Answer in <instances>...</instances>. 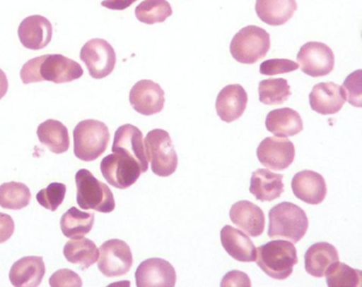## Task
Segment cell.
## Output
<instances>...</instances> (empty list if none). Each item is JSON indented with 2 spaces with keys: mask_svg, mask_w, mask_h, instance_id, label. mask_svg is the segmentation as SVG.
Here are the masks:
<instances>
[{
  "mask_svg": "<svg viewBox=\"0 0 362 287\" xmlns=\"http://www.w3.org/2000/svg\"><path fill=\"white\" fill-rule=\"evenodd\" d=\"M308 227L306 213L292 202H281L269 212L268 236L271 238H285L291 243H298Z\"/></svg>",
  "mask_w": 362,
  "mask_h": 287,
  "instance_id": "6da1fadb",
  "label": "cell"
},
{
  "mask_svg": "<svg viewBox=\"0 0 362 287\" xmlns=\"http://www.w3.org/2000/svg\"><path fill=\"white\" fill-rule=\"evenodd\" d=\"M256 250V263L275 280L289 278L298 262L296 246L288 240H271Z\"/></svg>",
  "mask_w": 362,
  "mask_h": 287,
  "instance_id": "7a4b0ae2",
  "label": "cell"
},
{
  "mask_svg": "<svg viewBox=\"0 0 362 287\" xmlns=\"http://www.w3.org/2000/svg\"><path fill=\"white\" fill-rule=\"evenodd\" d=\"M110 138L107 124L98 120H83L74 130V153L82 161H94L107 151Z\"/></svg>",
  "mask_w": 362,
  "mask_h": 287,
  "instance_id": "3957f363",
  "label": "cell"
},
{
  "mask_svg": "<svg viewBox=\"0 0 362 287\" xmlns=\"http://www.w3.org/2000/svg\"><path fill=\"white\" fill-rule=\"evenodd\" d=\"M77 202L83 210L111 213L115 209L113 192L103 181H98L92 172L81 169L76 174Z\"/></svg>",
  "mask_w": 362,
  "mask_h": 287,
  "instance_id": "277c9868",
  "label": "cell"
},
{
  "mask_svg": "<svg viewBox=\"0 0 362 287\" xmlns=\"http://www.w3.org/2000/svg\"><path fill=\"white\" fill-rule=\"evenodd\" d=\"M270 47V35L264 29L247 26L233 37L230 51L237 62L255 64L267 56Z\"/></svg>",
  "mask_w": 362,
  "mask_h": 287,
  "instance_id": "5b68a950",
  "label": "cell"
},
{
  "mask_svg": "<svg viewBox=\"0 0 362 287\" xmlns=\"http://www.w3.org/2000/svg\"><path fill=\"white\" fill-rule=\"evenodd\" d=\"M145 149L154 174L168 177L177 171V151L168 132L156 128L148 133L145 139Z\"/></svg>",
  "mask_w": 362,
  "mask_h": 287,
  "instance_id": "8992f818",
  "label": "cell"
},
{
  "mask_svg": "<svg viewBox=\"0 0 362 287\" xmlns=\"http://www.w3.org/2000/svg\"><path fill=\"white\" fill-rule=\"evenodd\" d=\"M100 170L109 185L122 190L132 187L141 174L139 162L120 152H113L103 158Z\"/></svg>",
  "mask_w": 362,
  "mask_h": 287,
  "instance_id": "52a82bcc",
  "label": "cell"
},
{
  "mask_svg": "<svg viewBox=\"0 0 362 287\" xmlns=\"http://www.w3.org/2000/svg\"><path fill=\"white\" fill-rule=\"evenodd\" d=\"M80 59L88 67L93 79L100 80L109 77L116 66L115 50L109 42L103 39H93L82 47Z\"/></svg>",
  "mask_w": 362,
  "mask_h": 287,
  "instance_id": "ba28073f",
  "label": "cell"
},
{
  "mask_svg": "<svg viewBox=\"0 0 362 287\" xmlns=\"http://www.w3.org/2000/svg\"><path fill=\"white\" fill-rule=\"evenodd\" d=\"M98 268L105 276H122L130 271L133 255L130 246L124 240L113 238L101 245Z\"/></svg>",
  "mask_w": 362,
  "mask_h": 287,
  "instance_id": "9c48e42d",
  "label": "cell"
},
{
  "mask_svg": "<svg viewBox=\"0 0 362 287\" xmlns=\"http://www.w3.org/2000/svg\"><path fill=\"white\" fill-rule=\"evenodd\" d=\"M296 60L303 73L309 77H325L334 71V52L327 45L319 42H309L302 46Z\"/></svg>",
  "mask_w": 362,
  "mask_h": 287,
  "instance_id": "30bf717a",
  "label": "cell"
},
{
  "mask_svg": "<svg viewBox=\"0 0 362 287\" xmlns=\"http://www.w3.org/2000/svg\"><path fill=\"white\" fill-rule=\"evenodd\" d=\"M260 164L270 170L284 171L289 168L296 157V147L287 138L268 137L257 147Z\"/></svg>",
  "mask_w": 362,
  "mask_h": 287,
  "instance_id": "8fae6325",
  "label": "cell"
},
{
  "mask_svg": "<svg viewBox=\"0 0 362 287\" xmlns=\"http://www.w3.org/2000/svg\"><path fill=\"white\" fill-rule=\"evenodd\" d=\"M135 279L139 287H173L177 283V271L166 259L152 257L137 267Z\"/></svg>",
  "mask_w": 362,
  "mask_h": 287,
  "instance_id": "7c38bea8",
  "label": "cell"
},
{
  "mask_svg": "<svg viewBox=\"0 0 362 287\" xmlns=\"http://www.w3.org/2000/svg\"><path fill=\"white\" fill-rule=\"evenodd\" d=\"M39 71L42 81L54 84L69 83L80 79L84 73L79 63L62 54H45Z\"/></svg>",
  "mask_w": 362,
  "mask_h": 287,
  "instance_id": "4fadbf2b",
  "label": "cell"
},
{
  "mask_svg": "<svg viewBox=\"0 0 362 287\" xmlns=\"http://www.w3.org/2000/svg\"><path fill=\"white\" fill-rule=\"evenodd\" d=\"M131 106L144 116L160 113L165 105V92L156 82L141 80L137 82L129 96Z\"/></svg>",
  "mask_w": 362,
  "mask_h": 287,
  "instance_id": "5bb4252c",
  "label": "cell"
},
{
  "mask_svg": "<svg viewBox=\"0 0 362 287\" xmlns=\"http://www.w3.org/2000/svg\"><path fill=\"white\" fill-rule=\"evenodd\" d=\"M112 152H120L134 158L139 162L141 173L149 168V161L146 155L143 133L132 124H124L116 130Z\"/></svg>",
  "mask_w": 362,
  "mask_h": 287,
  "instance_id": "9a60e30c",
  "label": "cell"
},
{
  "mask_svg": "<svg viewBox=\"0 0 362 287\" xmlns=\"http://www.w3.org/2000/svg\"><path fill=\"white\" fill-rule=\"evenodd\" d=\"M52 23L42 16H28L18 27V39L27 49L42 50L49 45L52 39Z\"/></svg>",
  "mask_w": 362,
  "mask_h": 287,
  "instance_id": "2e32d148",
  "label": "cell"
},
{
  "mask_svg": "<svg viewBox=\"0 0 362 287\" xmlns=\"http://www.w3.org/2000/svg\"><path fill=\"white\" fill-rule=\"evenodd\" d=\"M291 188L296 198L309 204H321L327 194L325 179L313 171L296 173L292 178Z\"/></svg>",
  "mask_w": 362,
  "mask_h": 287,
  "instance_id": "e0dca14e",
  "label": "cell"
},
{
  "mask_svg": "<svg viewBox=\"0 0 362 287\" xmlns=\"http://www.w3.org/2000/svg\"><path fill=\"white\" fill-rule=\"evenodd\" d=\"M345 101L342 88L334 82L317 84L309 94L311 109L324 116L339 113Z\"/></svg>",
  "mask_w": 362,
  "mask_h": 287,
  "instance_id": "ac0fdd59",
  "label": "cell"
},
{
  "mask_svg": "<svg viewBox=\"0 0 362 287\" xmlns=\"http://www.w3.org/2000/svg\"><path fill=\"white\" fill-rule=\"evenodd\" d=\"M247 104V94L238 84L226 86L218 94L216 111L222 121H236L245 113Z\"/></svg>",
  "mask_w": 362,
  "mask_h": 287,
  "instance_id": "d6986e66",
  "label": "cell"
},
{
  "mask_svg": "<svg viewBox=\"0 0 362 287\" xmlns=\"http://www.w3.org/2000/svg\"><path fill=\"white\" fill-rule=\"evenodd\" d=\"M230 219L239 229L253 238L262 236L266 225L262 209L249 200H240L233 204Z\"/></svg>",
  "mask_w": 362,
  "mask_h": 287,
  "instance_id": "ffe728a7",
  "label": "cell"
},
{
  "mask_svg": "<svg viewBox=\"0 0 362 287\" xmlns=\"http://www.w3.org/2000/svg\"><path fill=\"white\" fill-rule=\"evenodd\" d=\"M220 238H221V244L224 250L233 259L243 263H251L255 261L256 253H257L255 245L252 242L251 238L240 230L232 226H224L220 233Z\"/></svg>",
  "mask_w": 362,
  "mask_h": 287,
  "instance_id": "44dd1931",
  "label": "cell"
},
{
  "mask_svg": "<svg viewBox=\"0 0 362 287\" xmlns=\"http://www.w3.org/2000/svg\"><path fill=\"white\" fill-rule=\"evenodd\" d=\"M46 274L42 257H24L16 261L10 270L9 278L16 287H37Z\"/></svg>",
  "mask_w": 362,
  "mask_h": 287,
  "instance_id": "7402d4cb",
  "label": "cell"
},
{
  "mask_svg": "<svg viewBox=\"0 0 362 287\" xmlns=\"http://www.w3.org/2000/svg\"><path fill=\"white\" fill-rule=\"evenodd\" d=\"M296 9V0H256V14L270 26H283L291 20Z\"/></svg>",
  "mask_w": 362,
  "mask_h": 287,
  "instance_id": "603a6c76",
  "label": "cell"
},
{
  "mask_svg": "<svg viewBox=\"0 0 362 287\" xmlns=\"http://www.w3.org/2000/svg\"><path fill=\"white\" fill-rule=\"evenodd\" d=\"M266 128L274 136L287 138L300 134L304 126L298 111L284 107L271 111L267 115Z\"/></svg>",
  "mask_w": 362,
  "mask_h": 287,
  "instance_id": "cb8c5ba5",
  "label": "cell"
},
{
  "mask_svg": "<svg viewBox=\"0 0 362 287\" xmlns=\"http://www.w3.org/2000/svg\"><path fill=\"white\" fill-rule=\"evenodd\" d=\"M283 178L281 174L258 169L252 174L250 192L260 202H272L283 194Z\"/></svg>",
  "mask_w": 362,
  "mask_h": 287,
  "instance_id": "d4e9b609",
  "label": "cell"
},
{
  "mask_svg": "<svg viewBox=\"0 0 362 287\" xmlns=\"http://www.w3.org/2000/svg\"><path fill=\"white\" fill-rule=\"evenodd\" d=\"M339 261L336 247L329 243H315L305 253V269L310 276L322 278L334 262Z\"/></svg>",
  "mask_w": 362,
  "mask_h": 287,
  "instance_id": "484cf974",
  "label": "cell"
},
{
  "mask_svg": "<svg viewBox=\"0 0 362 287\" xmlns=\"http://www.w3.org/2000/svg\"><path fill=\"white\" fill-rule=\"evenodd\" d=\"M40 142L54 154L66 153L69 149V130L62 122L49 119L40 124L37 130Z\"/></svg>",
  "mask_w": 362,
  "mask_h": 287,
  "instance_id": "4316f807",
  "label": "cell"
},
{
  "mask_svg": "<svg viewBox=\"0 0 362 287\" xmlns=\"http://www.w3.org/2000/svg\"><path fill=\"white\" fill-rule=\"evenodd\" d=\"M65 259L71 264L82 266V269H88L94 265L99 257V249L90 238H74L65 244Z\"/></svg>",
  "mask_w": 362,
  "mask_h": 287,
  "instance_id": "83f0119b",
  "label": "cell"
},
{
  "mask_svg": "<svg viewBox=\"0 0 362 287\" xmlns=\"http://www.w3.org/2000/svg\"><path fill=\"white\" fill-rule=\"evenodd\" d=\"M95 214L93 212H83L76 207H71L69 210L63 214L60 225L63 234L66 238H83L90 233L94 227Z\"/></svg>",
  "mask_w": 362,
  "mask_h": 287,
  "instance_id": "f1b7e54d",
  "label": "cell"
},
{
  "mask_svg": "<svg viewBox=\"0 0 362 287\" xmlns=\"http://www.w3.org/2000/svg\"><path fill=\"white\" fill-rule=\"evenodd\" d=\"M30 200V189L25 183L11 181L0 185V207L4 209L21 210L28 207Z\"/></svg>",
  "mask_w": 362,
  "mask_h": 287,
  "instance_id": "f546056e",
  "label": "cell"
},
{
  "mask_svg": "<svg viewBox=\"0 0 362 287\" xmlns=\"http://www.w3.org/2000/svg\"><path fill=\"white\" fill-rule=\"evenodd\" d=\"M173 16V9L167 0H144L135 9V16L146 25L166 22Z\"/></svg>",
  "mask_w": 362,
  "mask_h": 287,
  "instance_id": "4dcf8cb0",
  "label": "cell"
},
{
  "mask_svg": "<svg viewBox=\"0 0 362 287\" xmlns=\"http://www.w3.org/2000/svg\"><path fill=\"white\" fill-rule=\"evenodd\" d=\"M326 282L329 287H357L362 284V271L354 269L337 261L325 272Z\"/></svg>",
  "mask_w": 362,
  "mask_h": 287,
  "instance_id": "1f68e13d",
  "label": "cell"
},
{
  "mask_svg": "<svg viewBox=\"0 0 362 287\" xmlns=\"http://www.w3.org/2000/svg\"><path fill=\"white\" fill-rule=\"evenodd\" d=\"M259 101L262 104H283L291 96L290 85L285 79H269L260 82L258 86Z\"/></svg>",
  "mask_w": 362,
  "mask_h": 287,
  "instance_id": "d6a6232c",
  "label": "cell"
},
{
  "mask_svg": "<svg viewBox=\"0 0 362 287\" xmlns=\"http://www.w3.org/2000/svg\"><path fill=\"white\" fill-rule=\"evenodd\" d=\"M65 195L66 185L64 183H52L37 194V200L42 207L54 212L64 202Z\"/></svg>",
  "mask_w": 362,
  "mask_h": 287,
  "instance_id": "836d02e7",
  "label": "cell"
},
{
  "mask_svg": "<svg viewBox=\"0 0 362 287\" xmlns=\"http://www.w3.org/2000/svg\"><path fill=\"white\" fill-rule=\"evenodd\" d=\"M341 88L344 94L345 100L349 101V104L355 107H361V71L351 73Z\"/></svg>",
  "mask_w": 362,
  "mask_h": 287,
  "instance_id": "e575fe53",
  "label": "cell"
},
{
  "mask_svg": "<svg viewBox=\"0 0 362 287\" xmlns=\"http://www.w3.org/2000/svg\"><path fill=\"white\" fill-rule=\"evenodd\" d=\"M300 68L298 63L287 59H272L264 61L259 67V73L264 75H283V73H292Z\"/></svg>",
  "mask_w": 362,
  "mask_h": 287,
  "instance_id": "d590c367",
  "label": "cell"
},
{
  "mask_svg": "<svg viewBox=\"0 0 362 287\" xmlns=\"http://www.w3.org/2000/svg\"><path fill=\"white\" fill-rule=\"evenodd\" d=\"M52 287H81L83 285L79 274L71 269H60L54 272L49 279Z\"/></svg>",
  "mask_w": 362,
  "mask_h": 287,
  "instance_id": "8d00e7d4",
  "label": "cell"
},
{
  "mask_svg": "<svg viewBox=\"0 0 362 287\" xmlns=\"http://www.w3.org/2000/svg\"><path fill=\"white\" fill-rule=\"evenodd\" d=\"M43 59L44 56H37V58L28 61V62L23 66L22 71H21V79H22L23 83L31 84L43 82L42 81L41 77H40L39 71L40 64H41Z\"/></svg>",
  "mask_w": 362,
  "mask_h": 287,
  "instance_id": "74e56055",
  "label": "cell"
},
{
  "mask_svg": "<svg viewBox=\"0 0 362 287\" xmlns=\"http://www.w3.org/2000/svg\"><path fill=\"white\" fill-rule=\"evenodd\" d=\"M221 286H251V281H250L247 274L243 272L234 270V271L228 272L222 279Z\"/></svg>",
  "mask_w": 362,
  "mask_h": 287,
  "instance_id": "f35d334b",
  "label": "cell"
},
{
  "mask_svg": "<svg viewBox=\"0 0 362 287\" xmlns=\"http://www.w3.org/2000/svg\"><path fill=\"white\" fill-rule=\"evenodd\" d=\"M16 224L9 214L0 213V244L7 242L13 236Z\"/></svg>",
  "mask_w": 362,
  "mask_h": 287,
  "instance_id": "ab89813d",
  "label": "cell"
},
{
  "mask_svg": "<svg viewBox=\"0 0 362 287\" xmlns=\"http://www.w3.org/2000/svg\"><path fill=\"white\" fill-rule=\"evenodd\" d=\"M135 1H137V0H103L101 6L109 10L122 11V10H126L131 7Z\"/></svg>",
  "mask_w": 362,
  "mask_h": 287,
  "instance_id": "60d3db41",
  "label": "cell"
},
{
  "mask_svg": "<svg viewBox=\"0 0 362 287\" xmlns=\"http://www.w3.org/2000/svg\"><path fill=\"white\" fill-rule=\"evenodd\" d=\"M9 90V81H8L7 75L0 69V100L6 96Z\"/></svg>",
  "mask_w": 362,
  "mask_h": 287,
  "instance_id": "b9f144b4",
  "label": "cell"
}]
</instances>
